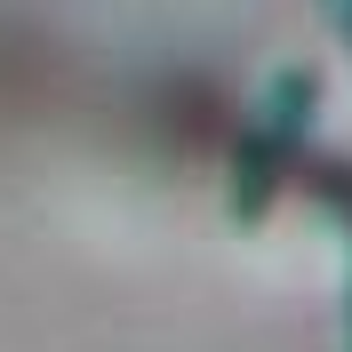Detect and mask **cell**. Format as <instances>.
I'll return each mask as SVG.
<instances>
[{"label": "cell", "instance_id": "6da1fadb", "mask_svg": "<svg viewBox=\"0 0 352 352\" xmlns=\"http://www.w3.org/2000/svg\"><path fill=\"white\" fill-rule=\"evenodd\" d=\"M320 8H329V24L344 32V48H352V0H320Z\"/></svg>", "mask_w": 352, "mask_h": 352}]
</instances>
